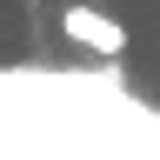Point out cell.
<instances>
[{
    "label": "cell",
    "instance_id": "cell-1",
    "mask_svg": "<svg viewBox=\"0 0 160 160\" xmlns=\"http://www.w3.org/2000/svg\"><path fill=\"white\" fill-rule=\"evenodd\" d=\"M60 27H67V40H80V47L100 53V60H113L120 47H127V27H120L113 13H100V7H67Z\"/></svg>",
    "mask_w": 160,
    "mask_h": 160
}]
</instances>
